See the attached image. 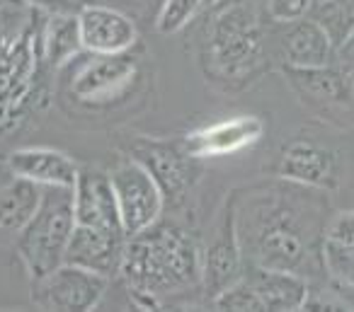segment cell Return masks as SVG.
I'll return each instance as SVG.
<instances>
[{
	"instance_id": "obj_7",
	"label": "cell",
	"mask_w": 354,
	"mask_h": 312,
	"mask_svg": "<svg viewBox=\"0 0 354 312\" xmlns=\"http://www.w3.org/2000/svg\"><path fill=\"white\" fill-rule=\"evenodd\" d=\"M262 56V35L250 12L228 10L218 17L212 35V59L223 75L236 78L257 64Z\"/></svg>"
},
{
	"instance_id": "obj_5",
	"label": "cell",
	"mask_w": 354,
	"mask_h": 312,
	"mask_svg": "<svg viewBox=\"0 0 354 312\" xmlns=\"http://www.w3.org/2000/svg\"><path fill=\"white\" fill-rule=\"evenodd\" d=\"M112 278L90 271L78 264L64 262L46 276L32 281V302L39 310L83 312L93 310L104 298Z\"/></svg>"
},
{
	"instance_id": "obj_20",
	"label": "cell",
	"mask_w": 354,
	"mask_h": 312,
	"mask_svg": "<svg viewBox=\"0 0 354 312\" xmlns=\"http://www.w3.org/2000/svg\"><path fill=\"white\" fill-rule=\"evenodd\" d=\"M315 20L325 27L330 39L337 46V41L354 27V0H325L318 6Z\"/></svg>"
},
{
	"instance_id": "obj_19",
	"label": "cell",
	"mask_w": 354,
	"mask_h": 312,
	"mask_svg": "<svg viewBox=\"0 0 354 312\" xmlns=\"http://www.w3.org/2000/svg\"><path fill=\"white\" fill-rule=\"evenodd\" d=\"M320 264L330 281L344 293H354V247L323 237L320 242Z\"/></svg>"
},
{
	"instance_id": "obj_4",
	"label": "cell",
	"mask_w": 354,
	"mask_h": 312,
	"mask_svg": "<svg viewBox=\"0 0 354 312\" xmlns=\"http://www.w3.org/2000/svg\"><path fill=\"white\" fill-rule=\"evenodd\" d=\"M107 175L127 237L143 233L160 220L162 208H165V196L141 162L129 155L127 160L117 162Z\"/></svg>"
},
{
	"instance_id": "obj_28",
	"label": "cell",
	"mask_w": 354,
	"mask_h": 312,
	"mask_svg": "<svg viewBox=\"0 0 354 312\" xmlns=\"http://www.w3.org/2000/svg\"><path fill=\"white\" fill-rule=\"evenodd\" d=\"M218 0H204V6H216Z\"/></svg>"
},
{
	"instance_id": "obj_9",
	"label": "cell",
	"mask_w": 354,
	"mask_h": 312,
	"mask_svg": "<svg viewBox=\"0 0 354 312\" xmlns=\"http://www.w3.org/2000/svg\"><path fill=\"white\" fill-rule=\"evenodd\" d=\"M85 54H124L136 44V25L129 15L107 6H83L78 12Z\"/></svg>"
},
{
	"instance_id": "obj_11",
	"label": "cell",
	"mask_w": 354,
	"mask_h": 312,
	"mask_svg": "<svg viewBox=\"0 0 354 312\" xmlns=\"http://www.w3.org/2000/svg\"><path fill=\"white\" fill-rule=\"evenodd\" d=\"M279 175L296 186L330 191L339 182V167L333 150L310 141H294L281 153Z\"/></svg>"
},
{
	"instance_id": "obj_25",
	"label": "cell",
	"mask_w": 354,
	"mask_h": 312,
	"mask_svg": "<svg viewBox=\"0 0 354 312\" xmlns=\"http://www.w3.org/2000/svg\"><path fill=\"white\" fill-rule=\"evenodd\" d=\"M46 12H73V0H20Z\"/></svg>"
},
{
	"instance_id": "obj_29",
	"label": "cell",
	"mask_w": 354,
	"mask_h": 312,
	"mask_svg": "<svg viewBox=\"0 0 354 312\" xmlns=\"http://www.w3.org/2000/svg\"><path fill=\"white\" fill-rule=\"evenodd\" d=\"M313 3H315V6H320V3H325V0H313Z\"/></svg>"
},
{
	"instance_id": "obj_13",
	"label": "cell",
	"mask_w": 354,
	"mask_h": 312,
	"mask_svg": "<svg viewBox=\"0 0 354 312\" xmlns=\"http://www.w3.org/2000/svg\"><path fill=\"white\" fill-rule=\"evenodd\" d=\"M8 170L12 177L27 179L37 186H68L78 179V162L54 148H17L8 155Z\"/></svg>"
},
{
	"instance_id": "obj_2",
	"label": "cell",
	"mask_w": 354,
	"mask_h": 312,
	"mask_svg": "<svg viewBox=\"0 0 354 312\" xmlns=\"http://www.w3.org/2000/svg\"><path fill=\"white\" fill-rule=\"evenodd\" d=\"M243 254L252 264L270 269H289L301 273L310 264L313 233L304 211H296L286 199H270L262 206H250L248 215H236Z\"/></svg>"
},
{
	"instance_id": "obj_6",
	"label": "cell",
	"mask_w": 354,
	"mask_h": 312,
	"mask_svg": "<svg viewBox=\"0 0 354 312\" xmlns=\"http://www.w3.org/2000/svg\"><path fill=\"white\" fill-rule=\"evenodd\" d=\"M131 157L151 172V177L158 182L162 196H165V204L185 199L202 175V165L197 157L189 155L183 141L172 143L141 138L131 146Z\"/></svg>"
},
{
	"instance_id": "obj_8",
	"label": "cell",
	"mask_w": 354,
	"mask_h": 312,
	"mask_svg": "<svg viewBox=\"0 0 354 312\" xmlns=\"http://www.w3.org/2000/svg\"><path fill=\"white\" fill-rule=\"evenodd\" d=\"M136 78V61L124 54H88V59L75 68L71 80V92L78 102L100 107L122 97Z\"/></svg>"
},
{
	"instance_id": "obj_17",
	"label": "cell",
	"mask_w": 354,
	"mask_h": 312,
	"mask_svg": "<svg viewBox=\"0 0 354 312\" xmlns=\"http://www.w3.org/2000/svg\"><path fill=\"white\" fill-rule=\"evenodd\" d=\"M41 59L51 68H61L75 61L83 51L80 27L75 12H51L41 27Z\"/></svg>"
},
{
	"instance_id": "obj_22",
	"label": "cell",
	"mask_w": 354,
	"mask_h": 312,
	"mask_svg": "<svg viewBox=\"0 0 354 312\" xmlns=\"http://www.w3.org/2000/svg\"><path fill=\"white\" fill-rule=\"evenodd\" d=\"M310 6H313V0H267V10H270L272 20L281 22V25L306 17Z\"/></svg>"
},
{
	"instance_id": "obj_23",
	"label": "cell",
	"mask_w": 354,
	"mask_h": 312,
	"mask_svg": "<svg viewBox=\"0 0 354 312\" xmlns=\"http://www.w3.org/2000/svg\"><path fill=\"white\" fill-rule=\"evenodd\" d=\"M325 237L337 240V242L352 244L354 247V211H342L330 220L328 230H325Z\"/></svg>"
},
{
	"instance_id": "obj_14",
	"label": "cell",
	"mask_w": 354,
	"mask_h": 312,
	"mask_svg": "<svg viewBox=\"0 0 354 312\" xmlns=\"http://www.w3.org/2000/svg\"><path fill=\"white\" fill-rule=\"evenodd\" d=\"M245 281L252 286L262 310H301L308 305V283L289 269H270L252 264L245 269Z\"/></svg>"
},
{
	"instance_id": "obj_12",
	"label": "cell",
	"mask_w": 354,
	"mask_h": 312,
	"mask_svg": "<svg viewBox=\"0 0 354 312\" xmlns=\"http://www.w3.org/2000/svg\"><path fill=\"white\" fill-rule=\"evenodd\" d=\"M262 136V121L255 117H233L226 121L209 124L204 128L187 133L183 138V146L189 155L197 160L204 157H221L233 155L238 150H245L252 143H257Z\"/></svg>"
},
{
	"instance_id": "obj_10",
	"label": "cell",
	"mask_w": 354,
	"mask_h": 312,
	"mask_svg": "<svg viewBox=\"0 0 354 312\" xmlns=\"http://www.w3.org/2000/svg\"><path fill=\"white\" fill-rule=\"evenodd\" d=\"M245 273V254L238 237L236 213L228 211L214 242L202 252V286L212 298L241 281Z\"/></svg>"
},
{
	"instance_id": "obj_27",
	"label": "cell",
	"mask_w": 354,
	"mask_h": 312,
	"mask_svg": "<svg viewBox=\"0 0 354 312\" xmlns=\"http://www.w3.org/2000/svg\"><path fill=\"white\" fill-rule=\"evenodd\" d=\"M349 80H352V90H354V66L349 68Z\"/></svg>"
},
{
	"instance_id": "obj_24",
	"label": "cell",
	"mask_w": 354,
	"mask_h": 312,
	"mask_svg": "<svg viewBox=\"0 0 354 312\" xmlns=\"http://www.w3.org/2000/svg\"><path fill=\"white\" fill-rule=\"evenodd\" d=\"M335 59H337V66H342V68H347V70L354 66V27L337 41V46H335Z\"/></svg>"
},
{
	"instance_id": "obj_3",
	"label": "cell",
	"mask_w": 354,
	"mask_h": 312,
	"mask_svg": "<svg viewBox=\"0 0 354 312\" xmlns=\"http://www.w3.org/2000/svg\"><path fill=\"white\" fill-rule=\"evenodd\" d=\"M73 228V189L44 186L39 206L15 237L17 257H20L30 281L46 276L66 262Z\"/></svg>"
},
{
	"instance_id": "obj_21",
	"label": "cell",
	"mask_w": 354,
	"mask_h": 312,
	"mask_svg": "<svg viewBox=\"0 0 354 312\" xmlns=\"http://www.w3.org/2000/svg\"><path fill=\"white\" fill-rule=\"evenodd\" d=\"M204 6V0H162L158 12L156 27L160 35H175L180 32Z\"/></svg>"
},
{
	"instance_id": "obj_15",
	"label": "cell",
	"mask_w": 354,
	"mask_h": 312,
	"mask_svg": "<svg viewBox=\"0 0 354 312\" xmlns=\"http://www.w3.org/2000/svg\"><path fill=\"white\" fill-rule=\"evenodd\" d=\"M289 83L296 92L304 95L306 102L333 104V107H354V90L349 80V70L337 66H320V68H284Z\"/></svg>"
},
{
	"instance_id": "obj_26",
	"label": "cell",
	"mask_w": 354,
	"mask_h": 312,
	"mask_svg": "<svg viewBox=\"0 0 354 312\" xmlns=\"http://www.w3.org/2000/svg\"><path fill=\"white\" fill-rule=\"evenodd\" d=\"M10 170H8V165H0V184H3V182H8L10 179Z\"/></svg>"
},
{
	"instance_id": "obj_18",
	"label": "cell",
	"mask_w": 354,
	"mask_h": 312,
	"mask_svg": "<svg viewBox=\"0 0 354 312\" xmlns=\"http://www.w3.org/2000/svg\"><path fill=\"white\" fill-rule=\"evenodd\" d=\"M41 199V186L20 177H10L0 184V240L17 237L37 211Z\"/></svg>"
},
{
	"instance_id": "obj_1",
	"label": "cell",
	"mask_w": 354,
	"mask_h": 312,
	"mask_svg": "<svg viewBox=\"0 0 354 312\" xmlns=\"http://www.w3.org/2000/svg\"><path fill=\"white\" fill-rule=\"evenodd\" d=\"M119 273L141 305H158L160 298L202 286V252L187 230L158 220L127 240Z\"/></svg>"
},
{
	"instance_id": "obj_16",
	"label": "cell",
	"mask_w": 354,
	"mask_h": 312,
	"mask_svg": "<svg viewBox=\"0 0 354 312\" xmlns=\"http://www.w3.org/2000/svg\"><path fill=\"white\" fill-rule=\"evenodd\" d=\"M335 59V41L318 20L289 22L284 35L286 68H320Z\"/></svg>"
}]
</instances>
